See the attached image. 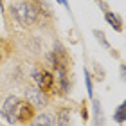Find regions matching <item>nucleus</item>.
Wrapping results in <instances>:
<instances>
[{"label": "nucleus", "instance_id": "f257e3e1", "mask_svg": "<svg viewBox=\"0 0 126 126\" xmlns=\"http://www.w3.org/2000/svg\"><path fill=\"white\" fill-rule=\"evenodd\" d=\"M11 15L20 22L22 25H32L38 18V11L29 2H18L11 7Z\"/></svg>", "mask_w": 126, "mask_h": 126}, {"label": "nucleus", "instance_id": "f03ea898", "mask_svg": "<svg viewBox=\"0 0 126 126\" xmlns=\"http://www.w3.org/2000/svg\"><path fill=\"white\" fill-rule=\"evenodd\" d=\"M18 97H15V95H11L7 97V99L4 101V105H2V110H0V113H2V117L5 119L7 123H16V117H15V110H16V105H18Z\"/></svg>", "mask_w": 126, "mask_h": 126}, {"label": "nucleus", "instance_id": "7ed1b4c3", "mask_svg": "<svg viewBox=\"0 0 126 126\" xmlns=\"http://www.w3.org/2000/svg\"><path fill=\"white\" fill-rule=\"evenodd\" d=\"M32 78H34V83H36V88L40 90H49V88H52V85H54V78L50 76V74L47 70H34L32 72Z\"/></svg>", "mask_w": 126, "mask_h": 126}, {"label": "nucleus", "instance_id": "20e7f679", "mask_svg": "<svg viewBox=\"0 0 126 126\" xmlns=\"http://www.w3.org/2000/svg\"><path fill=\"white\" fill-rule=\"evenodd\" d=\"M25 97H27V103H29L32 108L43 106L45 103H47V95H45V92L40 90V88H27Z\"/></svg>", "mask_w": 126, "mask_h": 126}, {"label": "nucleus", "instance_id": "39448f33", "mask_svg": "<svg viewBox=\"0 0 126 126\" xmlns=\"http://www.w3.org/2000/svg\"><path fill=\"white\" fill-rule=\"evenodd\" d=\"M15 117L16 121H22V123H27L32 119V106L29 103H24V101H18V105H16V110H15Z\"/></svg>", "mask_w": 126, "mask_h": 126}, {"label": "nucleus", "instance_id": "423d86ee", "mask_svg": "<svg viewBox=\"0 0 126 126\" xmlns=\"http://www.w3.org/2000/svg\"><path fill=\"white\" fill-rule=\"evenodd\" d=\"M106 22L110 24L115 31H121L123 29V22H121V18L115 15V13H106Z\"/></svg>", "mask_w": 126, "mask_h": 126}, {"label": "nucleus", "instance_id": "0eeeda50", "mask_svg": "<svg viewBox=\"0 0 126 126\" xmlns=\"http://www.w3.org/2000/svg\"><path fill=\"white\" fill-rule=\"evenodd\" d=\"M32 126H54V121H52V117H50V115L42 113V115H38L36 119H34Z\"/></svg>", "mask_w": 126, "mask_h": 126}, {"label": "nucleus", "instance_id": "6e6552de", "mask_svg": "<svg viewBox=\"0 0 126 126\" xmlns=\"http://www.w3.org/2000/svg\"><path fill=\"white\" fill-rule=\"evenodd\" d=\"M113 121H117V123H124V103H121V105L117 106L115 113H113Z\"/></svg>", "mask_w": 126, "mask_h": 126}, {"label": "nucleus", "instance_id": "1a4fd4ad", "mask_svg": "<svg viewBox=\"0 0 126 126\" xmlns=\"http://www.w3.org/2000/svg\"><path fill=\"white\" fill-rule=\"evenodd\" d=\"M58 121H60V126H67L68 124V110H61L60 112Z\"/></svg>", "mask_w": 126, "mask_h": 126}, {"label": "nucleus", "instance_id": "9d476101", "mask_svg": "<svg viewBox=\"0 0 126 126\" xmlns=\"http://www.w3.org/2000/svg\"><path fill=\"white\" fill-rule=\"evenodd\" d=\"M94 34H95V38L99 40V42H101L103 45H105V49H110V43L106 42V38H105V32H103V31H94Z\"/></svg>", "mask_w": 126, "mask_h": 126}, {"label": "nucleus", "instance_id": "9b49d317", "mask_svg": "<svg viewBox=\"0 0 126 126\" xmlns=\"http://www.w3.org/2000/svg\"><path fill=\"white\" fill-rule=\"evenodd\" d=\"M85 81H87V90H88V95L92 97V81H90V74H88V70H85Z\"/></svg>", "mask_w": 126, "mask_h": 126}, {"label": "nucleus", "instance_id": "f8f14e48", "mask_svg": "<svg viewBox=\"0 0 126 126\" xmlns=\"http://www.w3.org/2000/svg\"><path fill=\"white\" fill-rule=\"evenodd\" d=\"M56 2H60L61 5H67V0H56Z\"/></svg>", "mask_w": 126, "mask_h": 126}, {"label": "nucleus", "instance_id": "ddd939ff", "mask_svg": "<svg viewBox=\"0 0 126 126\" xmlns=\"http://www.w3.org/2000/svg\"><path fill=\"white\" fill-rule=\"evenodd\" d=\"M95 2H101V0H95Z\"/></svg>", "mask_w": 126, "mask_h": 126}]
</instances>
